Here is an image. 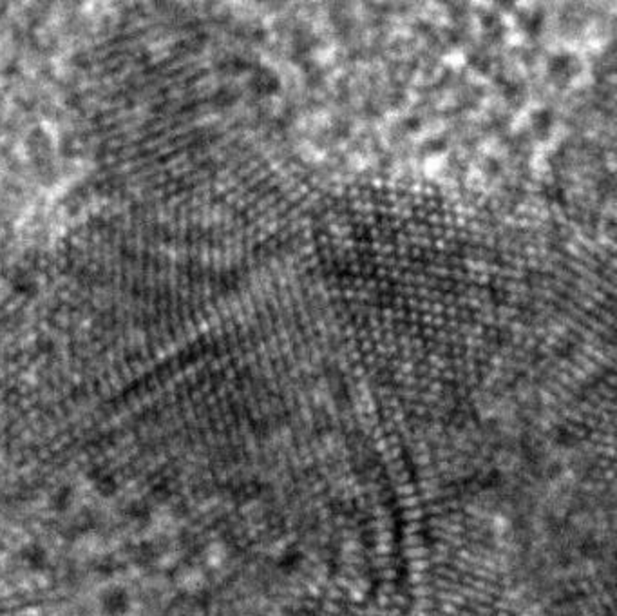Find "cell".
<instances>
[{
  "mask_svg": "<svg viewBox=\"0 0 617 616\" xmlns=\"http://www.w3.org/2000/svg\"><path fill=\"white\" fill-rule=\"evenodd\" d=\"M541 28H543V18H541L539 13L530 15V17L525 20V29H527L528 34H538L539 31H541Z\"/></svg>",
  "mask_w": 617,
  "mask_h": 616,
  "instance_id": "obj_3",
  "label": "cell"
},
{
  "mask_svg": "<svg viewBox=\"0 0 617 616\" xmlns=\"http://www.w3.org/2000/svg\"><path fill=\"white\" fill-rule=\"evenodd\" d=\"M549 73L556 82H570L579 73V62L572 55H556L549 62Z\"/></svg>",
  "mask_w": 617,
  "mask_h": 616,
  "instance_id": "obj_1",
  "label": "cell"
},
{
  "mask_svg": "<svg viewBox=\"0 0 617 616\" xmlns=\"http://www.w3.org/2000/svg\"><path fill=\"white\" fill-rule=\"evenodd\" d=\"M552 127V112L549 109H541L532 114V129L538 136H547Z\"/></svg>",
  "mask_w": 617,
  "mask_h": 616,
  "instance_id": "obj_2",
  "label": "cell"
}]
</instances>
